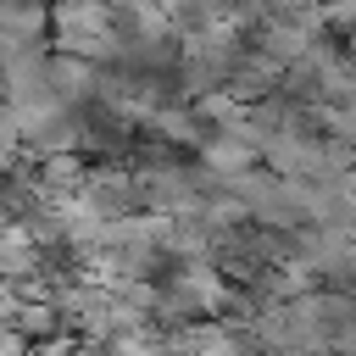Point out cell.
<instances>
[{
	"label": "cell",
	"instance_id": "3",
	"mask_svg": "<svg viewBox=\"0 0 356 356\" xmlns=\"http://www.w3.org/2000/svg\"><path fill=\"white\" fill-rule=\"evenodd\" d=\"M50 39V11H33V6H0V61L17 56V50H33Z\"/></svg>",
	"mask_w": 356,
	"mask_h": 356
},
{
	"label": "cell",
	"instance_id": "1",
	"mask_svg": "<svg viewBox=\"0 0 356 356\" xmlns=\"http://www.w3.org/2000/svg\"><path fill=\"white\" fill-rule=\"evenodd\" d=\"M50 50L95 61V67H117V6H56Z\"/></svg>",
	"mask_w": 356,
	"mask_h": 356
},
{
	"label": "cell",
	"instance_id": "4",
	"mask_svg": "<svg viewBox=\"0 0 356 356\" xmlns=\"http://www.w3.org/2000/svg\"><path fill=\"white\" fill-rule=\"evenodd\" d=\"M6 228H11V217H6V211H0V239H6Z\"/></svg>",
	"mask_w": 356,
	"mask_h": 356
},
{
	"label": "cell",
	"instance_id": "2",
	"mask_svg": "<svg viewBox=\"0 0 356 356\" xmlns=\"http://www.w3.org/2000/svg\"><path fill=\"white\" fill-rule=\"evenodd\" d=\"M78 200H83L100 222H122V217L150 211V206H145V178H139V167H128V161H95Z\"/></svg>",
	"mask_w": 356,
	"mask_h": 356
}]
</instances>
